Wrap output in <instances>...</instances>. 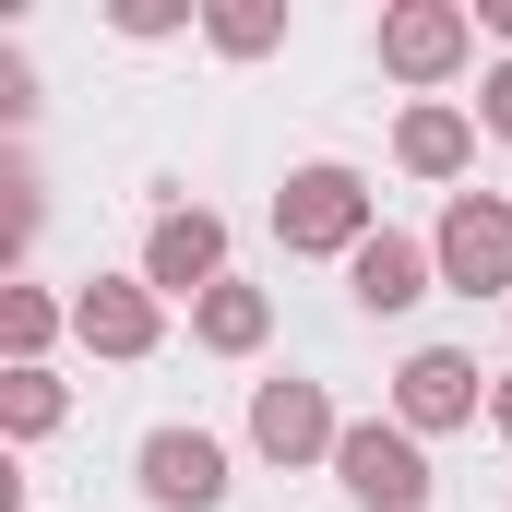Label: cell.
<instances>
[{
	"instance_id": "1",
	"label": "cell",
	"mask_w": 512,
	"mask_h": 512,
	"mask_svg": "<svg viewBox=\"0 0 512 512\" xmlns=\"http://www.w3.org/2000/svg\"><path fill=\"white\" fill-rule=\"evenodd\" d=\"M274 239L298 262H358L382 239V215H370V179L358 167H334V155H310V167H286V191H274Z\"/></svg>"
},
{
	"instance_id": "2",
	"label": "cell",
	"mask_w": 512,
	"mask_h": 512,
	"mask_svg": "<svg viewBox=\"0 0 512 512\" xmlns=\"http://www.w3.org/2000/svg\"><path fill=\"white\" fill-rule=\"evenodd\" d=\"M334 489L358 512H429V441L405 429V417H346V441H334Z\"/></svg>"
},
{
	"instance_id": "3",
	"label": "cell",
	"mask_w": 512,
	"mask_h": 512,
	"mask_svg": "<svg viewBox=\"0 0 512 512\" xmlns=\"http://www.w3.org/2000/svg\"><path fill=\"white\" fill-rule=\"evenodd\" d=\"M429 262H441V286L512 310V203H501V191H453L441 227H429Z\"/></svg>"
},
{
	"instance_id": "4",
	"label": "cell",
	"mask_w": 512,
	"mask_h": 512,
	"mask_svg": "<svg viewBox=\"0 0 512 512\" xmlns=\"http://www.w3.org/2000/svg\"><path fill=\"white\" fill-rule=\"evenodd\" d=\"M334 441H346V417H334V393L298 382V370H274V382H251V453L262 465H334Z\"/></svg>"
},
{
	"instance_id": "5",
	"label": "cell",
	"mask_w": 512,
	"mask_h": 512,
	"mask_svg": "<svg viewBox=\"0 0 512 512\" xmlns=\"http://www.w3.org/2000/svg\"><path fill=\"white\" fill-rule=\"evenodd\" d=\"M131 477H143V501H155V512H227V489H239V477H227V441H215V429H179V417L143 429Z\"/></svg>"
},
{
	"instance_id": "6",
	"label": "cell",
	"mask_w": 512,
	"mask_h": 512,
	"mask_svg": "<svg viewBox=\"0 0 512 512\" xmlns=\"http://www.w3.org/2000/svg\"><path fill=\"white\" fill-rule=\"evenodd\" d=\"M143 286L203 310V298L227 286V215H215V203H167V215L143 227Z\"/></svg>"
},
{
	"instance_id": "7",
	"label": "cell",
	"mask_w": 512,
	"mask_h": 512,
	"mask_svg": "<svg viewBox=\"0 0 512 512\" xmlns=\"http://www.w3.org/2000/svg\"><path fill=\"white\" fill-rule=\"evenodd\" d=\"M477 60V12L465 0H393L382 12V72L393 84H453Z\"/></svg>"
},
{
	"instance_id": "8",
	"label": "cell",
	"mask_w": 512,
	"mask_h": 512,
	"mask_svg": "<svg viewBox=\"0 0 512 512\" xmlns=\"http://www.w3.org/2000/svg\"><path fill=\"white\" fill-rule=\"evenodd\" d=\"M72 334H84V346H96V358H155V334H167V298H155V286H143V274H84V286H72Z\"/></svg>"
},
{
	"instance_id": "9",
	"label": "cell",
	"mask_w": 512,
	"mask_h": 512,
	"mask_svg": "<svg viewBox=\"0 0 512 512\" xmlns=\"http://www.w3.org/2000/svg\"><path fill=\"white\" fill-rule=\"evenodd\" d=\"M393 417H405L417 441L477 429V358H465V346H417V358L393 370Z\"/></svg>"
},
{
	"instance_id": "10",
	"label": "cell",
	"mask_w": 512,
	"mask_h": 512,
	"mask_svg": "<svg viewBox=\"0 0 512 512\" xmlns=\"http://www.w3.org/2000/svg\"><path fill=\"white\" fill-rule=\"evenodd\" d=\"M393 167H405V179H465V167H477V108L417 96V108L393 120Z\"/></svg>"
},
{
	"instance_id": "11",
	"label": "cell",
	"mask_w": 512,
	"mask_h": 512,
	"mask_svg": "<svg viewBox=\"0 0 512 512\" xmlns=\"http://www.w3.org/2000/svg\"><path fill=\"white\" fill-rule=\"evenodd\" d=\"M429 286H441V262H429V239H370V251L346 262V298H358V310H370V322H393V310H417V298H429Z\"/></svg>"
},
{
	"instance_id": "12",
	"label": "cell",
	"mask_w": 512,
	"mask_h": 512,
	"mask_svg": "<svg viewBox=\"0 0 512 512\" xmlns=\"http://www.w3.org/2000/svg\"><path fill=\"white\" fill-rule=\"evenodd\" d=\"M262 334H274V298H262V286H239V274L191 310V346H215V358H262Z\"/></svg>"
},
{
	"instance_id": "13",
	"label": "cell",
	"mask_w": 512,
	"mask_h": 512,
	"mask_svg": "<svg viewBox=\"0 0 512 512\" xmlns=\"http://www.w3.org/2000/svg\"><path fill=\"white\" fill-rule=\"evenodd\" d=\"M60 334H72V298H48V286H0V346H12V370H48Z\"/></svg>"
},
{
	"instance_id": "14",
	"label": "cell",
	"mask_w": 512,
	"mask_h": 512,
	"mask_svg": "<svg viewBox=\"0 0 512 512\" xmlns=\"http://www.w3.org/2000/svg\"><path fill=\"white\" fill-rule=\"evenodd\" d=\"M203 36L227 60H274L286 48V0H203Z\"/></svg>"
},
{
	"instance_id": "15",
	"label": "cell",
	"mask_w": 512,
	"mask_h": 512,
	"mask_svg": "<svg viewBox=\"0 0 512 512\" xmlns=\"http://www.w3.org/2000/svg\"><path fill=\"white\" fill-rule=\"evenodd\" d=\"M60 417H72L60 370H0V429H12V441H48Z\"/></svg>"
},
{
	"instance_id": "16",
	"label": "cell",
	"mask_w": 512,
	"mask_h": 512,
	"mask_svg": "<svg viewBox=\"0 0 512 512\" xmlns=\"http://www.w3.org/2000/svg\"><path fill=\"white\" fill-rule=\"evenodd\" d=\"M108 24H120V36H179V24H191V0H120Z\"/></svg>"
},
{
	"instance_id": "17",
	"label": "cell",
	"mask_w": 512,
	"mask_h": 512,
	"mask_svg": "<svg viewBox=\"0 0 512 512\" xmlns=\"http://www.w3.org/2000/svg\"><path fill=\"white\" fill-rule=\"evenodd\" d=\"M477 131H489V143H512V60L477 84Z\"/></svg>"
},
{
	"instance_id": "18",
	"label": "cell",
	"mask_w": 512,
	"mask_h": 512,
	"mask_svg": "<svg viewBox=\"0 0 512 512\" xmlns=\"http://www.w3.org/2000/svg\"><path fill=\"white\" fill-rule=\"evenodd\" d=\"M36 108V72H24V48H0V120H24Z\"/></svg>"
},
{
	"instance_id": "19",
	"label": "cell",
	"mask_w": 512,
	"mask_h": 512,
	"mask_svg": "<svg viewBox=\"0 0 512 512\" xmlns=\"http://www.w3.org/2000/svg\"><path fill=\"white\" fill-rule=\"evenodd\" d=\"M477 24H489V36H501V48H512V0H477Z\"/></svg>"
},
{
	"instance_id": "20",
	"label": "cell",
	"mask_w": 512,
	"mask_h": 512,
	"mask_svg": "<svg viewBox=\"0 0 512 512\" xmlns=\"http://www.w3.org/2000/svg\"><path fill=\"white\" fill-rule=\"evenodd\" d=\"M489 429H501V441H512V382H489Z\"/></svg>"
}]
</instances>
